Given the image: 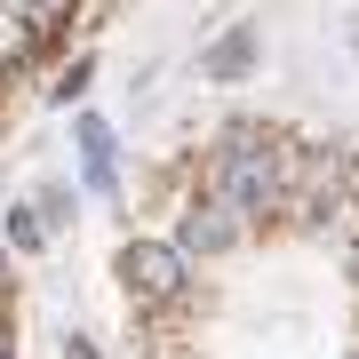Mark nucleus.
Returning a JSON list of instances; mask_svg holds the SVG:
<instances>
[{"label":"nucleus","instance_id":"f257e3e1","mask_svg":"<svg viewBox=\"0 0 359 359\" xmlns=\"http://www.w3.org/2000/svg\"><path fill=\"white\" fill-rule=\"evenodd\" d=\"M271 192H280V152L264 136H231L224 160H216V200L240 216V208H264Z\"/></svg>","mask_w":359,"mask_h":359},{"label":"nucleus","instance_id":"f03ea898","mask_svg":"<svg viewBox=\"0 0 359 359\" xmlns=\"http://www.w3.org/2000/svg\"><path fill=\"white\" fill-rule=\"evenodd\" d=\"M128 287L152 295V304H168V295L184 287V248H168V240H136V248H128Z\"/></svg>","mask_w":359,"mask_h":359},{"label":"nucleus","instance_id":"7ed1b4c3","mask_svg":"<svg viewBox=\"0 0 359 359\" xmlns=\"http://www.w3.org/2000/svg\"><path fill=\"white\" fill-rule=\"evenodd\" d=\"M231 224H240L231 208H208V216L192 208V224H184V256H200V248H224V240H231Z\"/></svg>","mask_w":359,"mask_h":359},{"label":"nucleus","instance_id":"20e7f679","mask_svg":"<svg viewBox=\"0 0 359 359\" xmlns=\"http://www.w3.org/2000/svg\"><path fill=\"white\" fill-rule=\"evenodd\" d=\"M248 56H256V32H231V40H216V48H208V72H216V80H240Z\"/></svg>","mask_w":359,"mask_h":359},{"label":"nucleus","instance_id":"39448f33","mask_svg":"<svg viewBox=\"0 0 359 359\" xmlns=\"http://www.w3.org/2000/svg\"><path fill=\"white\" fill-rule=\"evenodd\" d=\"M80 152H88V184L104 192L112 184V136H104V120H80Z\"/></svg>","mask_w":359,"mask_h":359},{"label":"nucleus","instance_id":"423d86ee","mask_svg":"<svg viewBox=\"0 0 359 359\" xmlns=\"http://www.w3.org/2000/svg\"><path fill=\"white\" fill-rule=\"evenodd\" d=\"M25 48H32V25H25V16L8 8V0H0V65H16Z\"/></svg>","mask_w":359,"mask_h":359},{"label":"nucleus","instance_id":"0eeeda50","mask_svg":"<svg viewBox=\"0 0 359 359\" xmlns=\"http://www.w3.org/2000/svg\"><path fill=\"white\" fill-rule=\"evenodd\" d=\"M25 8H32V16H65L72 0H25Z\"/></svg>","mask_w":359,"mask_h":359},{"label":"nucleus","instance_id":"6e6552de","mask_svg":"<svg viewBox=\"0 0 359 359\" xmlns=\"http://www.w3.org/2000/svg\"><path fill=\"white\" fill-rule=\"evenodd\" d=\"M72 359H96V351H88V344H72Z\"/></svg>","mask_w":359,"mask_h":359},{"label":"nucleus","instance_id":"1a4fd4ad","mask_svg":"<svg viewBox=\"0 0 359 359\" xmlns=\"http://www.w3.org/2000/svg\"><path fill=\"white\" fill-rule=\"evenodd\" d=\"M0 359H8V351H0Z\"/></svg>","mask_w":359,"mask_h":359}]
</instances>
